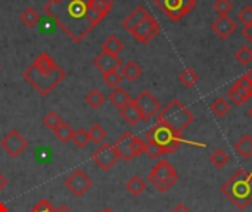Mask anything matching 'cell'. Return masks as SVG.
Returning a JSON list of instances; mask_svg holds the SVG:
<instances>
[{"label":"cell","mask_w":252,"mask_h":212,"mask_svg":"<svg viewBox=\"0 0 252 212\" xmlns=\"http://www.w3.org/2000/svg\"><path fill=\"white\" fill-rule=\"evenodd\" d=\"M43 10L56 21L74 43H81L96 27L89 13V1L84 0H49Z\"/></svg>","instance_id":"6da1fadb"},{"label":"cell","mask_w":252,"mask_h":212,"mask_svg":"<svg viewBox=\"0 0 252 212\" xmlns=\"http://www.w3.org/2000/svg\"><path fill=\"white\" fill-rule=\"evenodd\" d=\"M22 77L41 96L50 94L66 77V72L46 52L40 53L34 62L22 72Z\"/></svg>","instance_id":"7a4b0ae2"},{"label":"cell","mask_w":252,"mask_h":212,"mask_svg":"<svg viewBox=\"0 0 252 212\" xmlns=\"http://www.w3.org/2000/svg\"><path fill=\"white\" fill-rule=\"evenodd\" d=\"M221 193L238 210H247L252 204V171L238 170L221 186Z\"/></svg>","instance_id":"3957f363"},{"label":"cell","mask_w":252,"mask_h":212,"mask_svg":"<svg viewBox=\"0 0 252 212\" xmlns=\"http://www.w3.org/2000/svg\"><path fill=\"white\" fill-rule=\"evenodd\" d=\"M193 120H195L193 114L179 99L171 100L167 106H164L158 112L157 117V122L165 124L167 127H170L179 134H182L193 122Z\"/></svg>","instance_id":"277c9868"},{"label":"cell","mask_w":252,"mask_h":212,"mask_svg":"<svg viewBox=\"0 0 252 212\" xmlns=\"http://www.w3.org/2000/svg\"><path fill=\"white\" fill-rule=\"evenodd\" d=\"M145 140L158 146L165 155L174 153L182 145V134L176 133L162 122H157L151 130L146 131Z\"/></svg>","instance_id":"5b68a950"},{"label":"cell","mask_w":252,"mask_h":212,"mask_svg":"<svg viewBox=\"0 0 252 212\" xmlns=\"http://www.w3.org/2000/svg\"><path fill=\"white\" fill-rule=\"evenodd\" d=\"M148 180L158 192L167 193L177 183L179 174L167 159H159V162L151 170Z\"/></svg>","instance_id":"8992f818"},{"label":"cell","mask_w":252,"mask_h":212,"mask_svg":"<svg viewBox=\"0 0 252 212\" xmlns=\"http://www.w3.org/2000/svg\"><path fill=\"white\" fill-rule=\"evenodd\" d=\"M155 3L171 21H180L196 6L195 0H155Z\"/></svg>","instance_id":"52a82bcc"},{"label":"cell","mask_w":252,"mask_h":212,"mask_svg":"<svg viewBox=\"0 0 252 212\" xmlns=\"http://www.w3.org/2000/svg\"><path fill=\"white\" fill-rule=\"evenodd\" d=\"M133 102L139 108L143 121H149L151 118H154L162 109L161 102L151 91H148V90L142 91L136 99H133Z\"/></svg>","instance_id":"ba28073f"},{"label":"cell","mask_w":252,"mask_h":212,"mask_svg":"<svg viewBox=\"0 0 252 212\" xmlns=\"http://www.w3.org/2000/svg\"><path fill=\"white\" fill-rule=\"evenodd\" d=\"M92 180L90 177L80 168L74 170L65 180V187L72 193L75 195L77 198H81L84 196L90 189H92Z\"/></svg>","instance_id":"9c48e42d"},{"label":"cell","mask_w":252,"mask_h":212,"mask_svg":"<svg viewBox=\"0 0 252 212\" xmlns=\"http://www.w3.org/2000/svg\"><path fill=\"white\" fill-rule=\"evenodd\" d=\"M30 142L18 131V130H12L9 131L0 142L1 149L10 156V158H18L27 148H28Z\"/></svg>","instance_id":"30bf717a"},{"label":"cell","mask_w":252,"mask_h":212,"mask_svg":"<svg viewBox=\"0 0 252 212\" xmlns=\"http://www.w3.org/2000/svg\"><path fill=\"white\" fill-rule=\"evenodd\" d=\"M158 34H159V24L151 13L131 32V35L142 44H149Z\"/></svg>","instance_id":"8fae6325"},{"label":"cell","mask_w":252,"mask_h":212,"mask_svg":"<svg viewBox=\"0 0 252 212\" xmlns=\"http://www.w3.org/2000/svg\"><path fill=\"white\" fill-rule=\"evenodd\" d=\"M92 159L100 167V170L109 171V170H112V167L118 162L120 155H118V152H117V149H115L114 145L102 143V145L94 151V153L92 155Z\"/></svg>","instance_id":"7c38bea8"},{"label":"cell","mask_w":252,"mask_h":212,"mask_svg":"<svg viewBox=\"0 0 252 212\" xmlns=\"http://www.w3.org/2000/svg\"><path fill=\"white\" fill-rule=\"evenodd\" d=\"M93 65L102 72V74H108L111 71H117L123 66V59L120 56H114L109 55L106 52H102L100 55L96 56V59L93 61Z\"/></svg>","instance_id":"4fadbf2b"},{"label":"cell","mask_w":252,"mask_h":212,"mask_svg":"<svg viewBox=\"0 0 252 212\" xmlns=\"http://www.w3.org/2000/svg\"><path fill=\"white\" fill-rule=\"evenodd\" d=\"M236 28H238V24L230 16H219L211 24V30L221 40H227L236 31Z\"/></svg>","instance_id":"5bb4252c"},{"label":"cell","mask_w":252,"mask_h":212,"mask_svg":"<svg viewBox=\"0 0 252 212\" xmlns=\"http://www.w3.org/2000/svg\"><path fill=\"white\" fill-rule=\"evenodd\" d=\"M114 0H90L89 1V13L92 21L97 25L112 9Z\"/></svg>","instance_id":"9a60e30c"},{"label":"cell","mask_w":252,"mask_h":212,"mask_svg":"<svg viewBox=\"0 0 252 212\" xmlns=\"http://www.w3.org/2000/svg\"><path fill=\"white\" fill-rule=\"evenodd\" d=\"M133 139H134V136L130 131H127V133L121 134L118 137V140L114 143V146H115V149H117V152L120 155V159H124L126 162H130V161L134 159L133 149H131Z\"/></svg>","instance_id":"2e32d148"},{"label":"cell","mask_w":252,"mask_h":212,"mask_svg":"<svg viewBox=\"0 0 252 212\" xmlns=\"http://www.w3.org/2000/svg\"><path fill=\"white\" fill-rule=\"evenodd\" d=\"M148 15H149V12H148V9H146L145 6H137V7H136V9L123 21V28L131 34V32L134 31V28H136Z\"/></svg>","instance_id":"e0dca14e"},{"label":"cell","mask_w":252,"mask_h":212,"mask_svg":"<svg viewBox=\"0 0 252 212\" xmlns=\"http://www.w3.org/2000/svg\"><path fill=\"white\" fill-rule=\"evenodd\" d=\"M227 97L238 106H242L244 103H247L250 99L252 97V90L251 89H247V87H242L239 86L238 83H235L232 86V89L227 91Z\"/></svg>","instance_id":"ac0fdd59"},{"label":"cell","mask_w":252,"mask_h":212,"mask_svg":"<svg viewBox=\"0 0 252 212\" xmlns=\"http://www.w3.org/2000/svg\"><path fill=\"white\" fill-rule=\"evenodd\" d=\"M120 115L130 125H136V124H139L142 121V114H140L139 108L136 106V103L133 100L130 103H127L124 108L120 109Z\"/></svg>","instance_id":"d6986e66"},{"label":"cell","mask_w":252,"mask_h":212,"mask_svg":"<svg viewBox=\"0 0 252 212\" xmlns=\"http://www.w3.org/2000/svg\"><path fill=\"white\" fill-rule=\"evenodd\" d=\"M120 72H121L123 78H126L128 81H136L142 75L143 69L136 61H128V62L123 63V66L120 68Z\"/></svg>","instance_id":"ffe728a7"},{"label":"cell","mask_w":252,"mask_h":212,"mask_svg":"<svg viewBox=\"0 0 252 212\" xmlns=\"http://www.w3.org/2000/svg\"><path fill=\"white\" fill-rule=\"evenodd\" d=\"M235 152L242 159H250V158H252V137L250 134H244L235 143Z\"/></svg>","instance_id":"44dd1931"},{"label":"cell","mask_w":252,"mask_h":212,"mask_svg":"<svg viewBox=\"0 0 252 212\" xmlns=\"http://www.w3.org/2000/svg\"><path fill=\"white\" fill-rule=\"evenodd\" d=\"M109 100H111V103H112L117 109H121V108H124L127 103H130L133 99L130 97V94H128V91H127L126 89L117 87V89H114V90L111 91Z\"/></svg>","instance_id":"7402d4cb"},{"label":"cell","mask_w":252,"mask_h":212,"mask_svg":"<svg viewBox=\"0 0 252 212\" xmlns=\"http://www.w3.org/2000/svg\"><path fill=\"white\" fill-rule=\"evenodd\" d=\"M102 49L103 52L118 56L123 50H124V43L117 37V35H109L103 43H102Z\"/></svg>","instance_id":"603a6c76"},{"label":"cell","mask_w":252,"mask_h":212,"mask_svg":"<svg viewBox=\"0 0 252 212\" xmlns=\"http://www.w3.org/2000/svg\"><path fill=\"white\" fill-rule=\"evenodd\" d=\"M126 189L128 193H131L133 196H140L145 190H146V183L142 177L139 176H133L127 183H126Z\"/></svg>","instance_id":"cb8c5ba5"},{"label":"cell","mask_w":252,"mask_h":212,"mask_svg":"<svg viewBox=\"0 0 252 212\" xmlns=\"http://www.w3.org/2000/svg\"><path fill=\"white\" fill-rule=\"evenodd\" d=\"M19 18H21V22H22L24 25H27L28 28H32V27H35V24H37L38 19H40V13H38L34 7L28 6L27 9L22 10V13H21Z\"/></svg>","instance_id":"d4e9b609"},{"label":"cell","mask_w":252,"mask_h":212,"mask_svg":"<svg viewBox=\"0 0 252 212\" xmlns=\"http://www.w3.org/2000/svg\"><path fill=\"white\" fill-rule=\"evenodd\" d=\"M179 81L185 86V87H193L198 84L199 81V75L193 68H186L185 71H182V74L179 75Z\"/></svg>","instance_id":"484cf974"},{"label":"cell","mask_w":252,"mask_h":212,"mask_svg":"<svg viewBox=\"0 0 252 212\" xmlns=\"http://www.w3.org/2000/svg\"><path fill=\"white\" fill-rule=\"evenodd\" d=\"M84 100H86V103H87L92 109H97V108H100V106L103 105V102H105V96L102 94V91H100V90L93 89V90H90V91L86 94Z\"/></svg>","instance_id":"4316f807"},{"label":"cell","mask_w":252,"mask_h":212,"mask_svg":"<svg viewBox=\"0 0 252 212\" xmlns=\"http://www.w3.org/2000/svg\"><path fill=\"white\" fill-rule=\"evenodd\" d=\"M53 133H55V136H56V139L59 140V142H62V143H68L71 139H72V134H74V128L68 124V122H62L56 130H53Z\"/></svg>","instance_id":"83f0119b"},{"label":"cell","mask_w":252,"mask_h":212,"mask_svg":"<svg viewBox=\"0 0 252 212\" xmlns=\"http://www.w3.org/2000/svg\"><path fill=\"white\" fill-rule=\"evenodd\" d=\"M211 111L216 117H224L229 111H230V103L224 99V97H217L213 103H211Z\"/></svg>","instance_id":"f1b7e54d"},{"label":"cell","mask_w":252,"mask_h":212,"mask_svg":"<svg viewBox=\"0 0 252 212\" xmlns=\"http://www.w3.org/2000/svg\"><path fill=\"white\" fill-rule=\"evenodd\" d=\"M210 162L216 167V168H224L229 162V155L226 153V151L223 149H216L211 156H210Z\"/></svg>","instance_id":"f546056e"},{"label":"cell","mask_w":252,"mask_h":212,"mask_svg":"<svg viewBox=\"0 0 252 212\" xmlns=\"http://www.w3.org/2000/svg\"><path fill=\"white\" fill-rule=\"evenodd\" d=\"M235 59L242 65L247 66L252 62V49L250 46H241L236 52H235Z\"/></svg>","instance_id":"4dcf8cb0"},{"label":"cell","mask_w":252,"mask_h":212,"mask_svg":"<svg viewBox=\"0 0 252 212\" xmlns=\"http://www.w3.org/2000/svg\"><path fill=\"white\" fill-rule=\"evenodd\" d=\"M89 133V139L93 143H102L106 137V130L100 125V124H93L90 127V130H87Z\"/></svg>","instance_id":"1f68e13d"},{"label":"cell","mask_w":252,"mask_h":212,"mask_svg":"<svg viewBox=\"0 0 252 212\" xmlns=\"http://www.w3.org/2000/svg\"><path fill=\"white\" fill-rule=\"evenodd\" d=\"M62 122H63L62 117H61L58 112H55V111H50V112L46 114L44 118H43V124H44L49 130H56Z\"/></svg>","instance_id":"d6a6232c"},{"label":"cell","mask_w":252,"mask_h":212,"mask_svg":"<svg viewBox=\"0 0 252 212\" xmlns=\"http://www.w3.org/2000/svg\"><path fill=\"white\" fill-rule=\"evenodd\" d=\"M72 143L80 148V149H84L89 143H90V139H89V133L83 128H78V130H74V134H72Z\"/></svg>","instance_id":"836d02e7"},{"label":"cell","mask_w":252,"mask_h":212,"mask_svg":"<svg viewBox=\"0 0 252 212\" xmlns=\"http://www.w3.org/2000/svg\"><path fill=\"white\" fill-rule=\"evenodd\" d=\"M103 83L114 90V89L120 87V84L123 83V75H121V72L118 69L117 71H111L108 74H103Z\"/></svg>","instance_id":"e575fe53"},{"label":"cell","mask_w":252,"mask_h":212,"mask_svg":"<svg viewBox=\"0 0 252 212\" xmlns=\"http://www.w3.org/2000/svg\"><path fill=\"white\" fill-rule=\"evenodd\" d=\"M232 9H233V4L230 0H216L214 3V10L217 12L219 16H229Z\"/></svg>","instance_id":"d590c367"},{"label":"cell","mask_w":252,"mask_h":212,"mask_svg":"<svg viewBox=\"0 0 252 212\" xmlns=\"http://www.w3.org/2000/svg\"><path fill=\"white\" fill-rule=\"evenodd\" d=\"M131 149H133V155H134V158L140 156L142 153H145V152H146V140H143V139H140V137H136V136H134L133 143H131Z\"/></svg>","instance_id":"8d00e7d4"},{"label":"cell","mask_w":252,"mask_h":212,"mask_svg":"<svg viewBox=\"0 0 252 212\" xmlns=\"http://www.w3.org/2000/svg\"><path fill=\"white\" fill-rule=\"evenodd\" d=\"M238 19L247 27L252 22V6H245L239 13H238Z\"/></svg>","instance_id":"74e56055"},{"label":"cell","mask_w":252,"mask_h":212,"mask_svg":"<svg viewBox=\"0 0 252 212\" xmlns=\"http://www.w3.org/2000/svg\"><path fill=\"white\" fill-rule=\"evenodd\" d=\"M145 153H148V156L152 158V159H158V158L165 155L158 146H155L154 143H148V142H146V152Z\"/></svg>","instance_id":"f35d334b"},{"label":"cell","mask_w":252,"mask_h":212,"mask_svg":"<svg viewBox=\"0 0 252 212\" xmlns=\"http://www.w3.org/2000/svg\"><path fill=\"white\" fill-rule=\"evenodd\" d=\"M30 212H56V210L47 199H41Z\"/></svg>","instance_id":"ab89813d"},{"label":"cell","mask_w":252,"mask_h":212,"mask_svg":"<svg viewBox=\"0 0 252 212\" xmlns=\"http://www.w3.org/2000/svg\"><path fill=\"white\" fill-rule=\"evenodd\" d=\"M242 34L245 35V38H247V40H248V41L252 44V22L250 24V25H247V27L244 28Z\"/></svg>","instance_id":"60d3db41"},{"label":"cell","mask_w":252,"mask_h":212,"mask_svg":"<svg viewBox=\"0 0 252 212\" xmlns=\"http://www.w3.org/2000/svg\"><path fill=\"white\" fill-rule=\"evenodd\" d=\"M171 212H192L186 205H183V204H179V205H176L173 210H171Z\"/></svg>","instance_id":"b9f144b4"},{"label":"cell","mask_w":252,"mask_h":212,"mask_svg":"<svg viewBox=\"0 0 252 212\" xmlns=\"http://www.w3.org/2000/svg\"><path fill=\"white\" fill-rule=\"evenodd\" d=\"M7 186V179L4 177V174H1L0 173V192L1 190H4V187Z\"/></svg>","instance_id":"7bdbcfd3"},{"label":"cell","mask_w":252,"mask_h":212,"mask_svg":"<svg viewBox=\"0 0 252 212\" xmlns=\"http://www.w3.org/2000/svg\"><path fill=\"white\" fill-rule=\"evenodd\" d=\"M56 212H74L68 205H61L58 210H56Z\"/></svg>","instance_id":"ee69618b"},{"label":"cell","mask_w":252,"mask_h":212,"mask_svg":"<svg viewBox=\"0 0 252 212\" xmlns=\"http://www.w3.org/2000/svg\"><path fill=\"white\" fill-rule=\"evenodd\" d=\"M245 77L248 78V81H250V83L252 84V69H250V71H248V72L245 74Z\"/></svg>","instance_id":"f6af8a7d"},{"label":"cell","mask_w":252,"mask_h":212,"mask_svg":"<svg viewBox=\"0 0 252 212\" xmlns=\"http://www.w3.org/2000/svg\"><path fill=\"white\" fill-rule=\"evenodd\" d=\"M0 212H9V208L4 204H0Z\"/></svg>","instance_id":"bcb514c9"},{"label":"cell","mask_w":252,"mask_h":212,"mask_svg":"<svg viewBox=\"0 0 252 212\" xmlns=\"http://www.w3.org/2000/svg\"><path fill=\"white\" fill-rule=\"evenodd\" d=\"M248 115H250V117H251V118H252V106H251V108H250V111H248Z\"/></svg>","instance_id":"7dc6e473"},{"label":"cell","mask_w":252,"mask_h":212,"mask_svg":"<svg viewBox=\"0 0 252 212\" xmlns=\"http://www.w3.org/2000/svg\"><path fill=\"white\" fill-rule=\"evenodd\" d=\"M102 212H114V211H112V210H109V208H106V210H103Z\"/></svg>","instance_id":"c3c4849f"},{"label":"cell","mask_w":252,"mask_h":212,"mask_svg":"<svg viewBox=\"0 0 252 212\" xmlns=\"http://www.w3.org/2000/svg\"><path fill=\"white\" fill-rule=\"evenodd\" d=\"M52 1H59V0H52Z\"/></svg>","instance_id":"681fc988"},{"label":"cell","mask_w":252,"mask_h":212,"mask_svg":"<svg viewBox=\"0 0 252 212\" xmlns=\"http://www.w3.org/2000/svg\"><path fill=\"white\" fill-rule=\"evenodd\" d=\"M84 1H90V0H84Z\"/></svg>","instance_id":"f907efd6"},{"label":"cell","mask_w":252,"mask_h":212,"mask_svg":"<svg viewBox=\"0 0 252 212\" xmlns=\"http://www.w3.org/2000/svg\"><path fill=\"white\" fill-rule=\"evenodd\" d=\"M0 68H1V63H0Z\"/></svg>","instance_id":"816d5d0a"}]
</instances>
